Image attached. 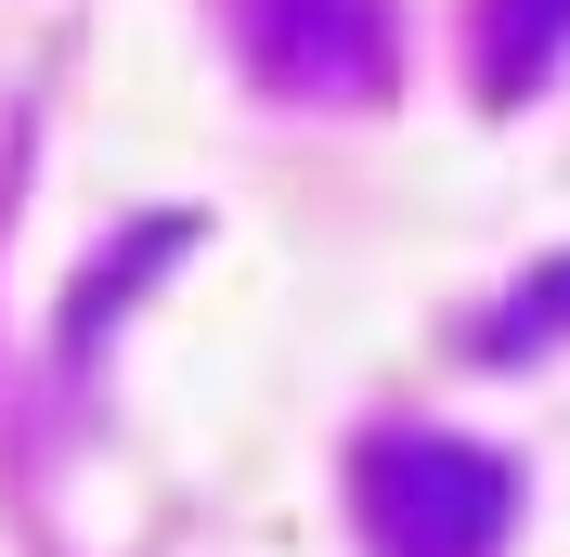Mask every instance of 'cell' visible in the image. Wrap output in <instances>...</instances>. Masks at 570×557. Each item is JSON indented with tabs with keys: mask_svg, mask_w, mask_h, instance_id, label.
Wrapping results in <instances>:
<instances>
[{
	"mask_svg": "<svg viewBox=\"0 0 570 557\" xmlns=\"http://www.w3.org/2000/svg\"><path fill=\"white\" fill-rule=\"evenodd\" d=\"M544 338H570V260H544L532 285H505V312L480 324V350H493V363H532Z\"/></svg>",
	"mask_w": 570,
	"mask_h": 557,
	"instance_id": "4",
	"label": "cell"
},
{
	"mask_svg": "<svg viewBox=\"0 0 570 557\" xmlns=\"http://www.w3.org/2000/svg\"><path fill=\"white\" fill-rule=\"evenodd\" d=\"M234 39L273 105H390L402 78L390 0H234Z\"/></svg>",
	"mask_w": 570,
	"mask_h": 557,
	"instance_id": "2",
	"label": "cell"
},
{
	"mask_svg": "<svg viewBox=\"0 0 570 557\" xmlns=\"http://www.w3.org/2000/svg\"><path fill=\"white\" fill-rule=\"evenodd\" d=\"M351 506L376 557H505L519 531V467L454 428H363L351 441Z\"/></svg>",
	"mask_w": 570,
	"mask_h": 557,
	"instance_id": "1",
	"label": "cell"
},
{
	"mask_svg": "<svg viewBox=\"0 0 570 557\" xmlns=\"http://www.w3.org/2000/svg\"><path fill=\"white\" fill-rule=\"evenodd\" d=\"M558 52H570V0H480V91H493V105L544 91Z\"/></svg>",
	"mask_w": 570,
	"mask_h": 557,
	"instance_id": "3",
	"label": "cell"
}]
</instances>
